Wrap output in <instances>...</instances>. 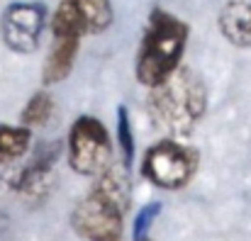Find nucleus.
<instances>
[{"label": "nucleus", "instance_id": "nucleus-1", "mask_svg": "<svg viewBox=\"0 0 251 241\" xmlns=\"http://www.w3.org/2000/svg\"><path fill=\"white\" fill-rule=\"evenodd\" d=\"M129 197V168L112 161L71 212V227L85 241H122Z\"/></svg>", "mask_w": 251, "mask_h": 241}, {"label": "nucleus", "instance_id": "nucleus-2", "mask_svg": "<svg viewBox=\"0 0 251 241\" xmlns=\"http://www.w3.org/2000/svg\"><path fill=\"white\" fill-rule=\"evenodd\" d=\"M147 110L168 139L183 142L195 132L207 112L205 83L193 69L178 66L166 80L149 88Z\"/></svg>", "mask_w": 251, "mask_h": 241}, {"label": "nucleus", "instance_id": "nucleus-3", "mask_svg": "<svg viewBox=\"0 0 251 241\" xmlns=\"http://www.w3.org/2000/svg\"><path fill=\"white\" fill-rule=\"evenodd\" d=\"M188 34L190 27L180 17L156 7L149 15V24L139 44L137 64H134L137 80L147 88H154L161 80H166L180 66Z\"/></svg>", "mask_w": 251, "mask_h": 241}, {"label": "nucleus", "instance_id": "nucleus-4", "mask_svg": "<svg viewBox=\"0 0 251 241\" xmlns=\"http://www.w3.org/2000/svg\"><path fill=\"white\" fill-rule=\"evenodd\" d=\"M198 166L200 154L195 146L164 137L147 149L142 159V175L161 190H180L195 178Z\"/></svg>", "mask_w": 251, "mask_h": 241}, {"label": "nucleus", "instance_id": "nucleus-5", "mask_svg": "<svg viewBox=\"0 0 251 241\" xmlns=\"http://www.w3.org/2000/svg\"><path fill=\"white\" fill-rule=\"evenodd\" d=\"M69 166L85 178H98L110 163H112V142L107 127L93 117L81 115L69 127Z\"/></svg>", "mask_w": 251, "mask_h": 241}, {"label": "nucleus", "instance_id": "nucleus-6", "mask_svg": "<svg viewBox=\"0 0 251 241\" xmlns=\"http://www.w3.org/2000/svg\"><path fill=\"white\" fill-rule=\"evenodd\" d=\"M115 20V10L110 0H61L51 17V34H100Z\"/></svg>", "mask_w": 251, "mask_h": 241}, {"label": "nucleus", "instance_id": "nucleus-7", "mask_svg": "<svg viewBox=\"0 0 251 241\" xmlns=\"http://www.w3.org/2000/svg\"><path fill=\"white\" fill-rule=\"evenodd\" d=\"M47 22V7L42 2H12L0 17V37L15 54H32L39 47V37Z\"/></svg>", "mask_w": 251, "mask_h": 241}, {"label": "nucleus", "instance_id": "nucleus-8", "mask_svg": "<svg viewBox=\"0 0 251 241\" xmlns=\"http://www.w3.org/2000/svg\"><path fill=\"white\" fill-rule=\"evenodd\" d=\"M56 159H59V144L44 146L34 159L12 178V188L17 193H22V195H42L49 188Z\"/></svg>", "mask_w": 251, "mask_h": 241}, {"label": "nucleus", "instance_id": "nucleus-9", "mask_svg": "<svg viewBox=\"0 0 251 241\" xmlns=\"http://www.w3.org/2000/svg\"><path fill=\"white\" fill-rule=\"evenodd\" d=\"M217 27L229 44L251 49V0H227L220 10Z\"/></svg>", "mask_w": 251, "mask_h": 241}, {"label": "nucleus", "instance_id": "nucleus-10", "mask_svg": "<svg viewBox=\"0 0 251 241\" xmlns=\"http://www.w3.org/2000/svg\"><path fill=\"white\" fill-rule=\"evenodd\" d=\"M78 47H81V37H71V34L54 37L51 51H49L44 69H42L44 85H56V83L69 78V73L76 64V56H78Z\"/></svg>", "mask_w": 251, "mask_h": 241}, {"label": "nucleus", "instance_id": "nucleus-11", "mask_svg": "<svg viewBox=\"0 0 251 241\" xmlns=\"http://www.w3.org/2000/svg\"><path fill=\"white\" fill-rule=\"evenodd\" d=\"M32 144V129L22 124H0V163L17 161Z\"/></svg>", "mask_w": 251, "mask_h": 241}, {"label": "nucleus", "instance_id": "nucleus-12", "mask_svg": "<svg viewBox=\"0 0 251 241\" xmlns=\"http://www.w3.org/2000/svg\"><path fill=\"white\" fill-rule=\"evenodd\" d=\"M51 112H54V100H51V95H49L47 90H39V93H34V95L27 100V105L22 107V112H20V124L27 127V129L42 127V124L49 122Z\"/></svg>", "mask_w": 251, "mask_h": 241}, {"label": "nucleus", "instance_id": "nucleus-13", "mask_svg": "<svg viewBox=\"0 0 251 241\" xmlns=\"http://www.w3.org/2000/svg\"><path fill=\"white\" fill-rule=\"evenodd\" d=\"M117 144H120L122 163L127 168H132V161H134V132H132L129 112H127L125 105L117 107Z\"/></svg>", "mask_w": 251, "mask_h": 241}, {"label": "nucleus", "instance_id": "nucleus-14", "mask_svg": "<svg viewBox=\"0 0 251 241\" xmlns=\"http://www.w3.org/2000/svg\"><path fill=\"white\" fill-rule=\"evenodd\" d=\"M159 212H161V202H151V205H144L139 210V215L134 217V241L147 237V232L151 229V224H154Z\"/></svg>", "mask_w": 251, "mask_h": 241}, {"label": "nucleus", "instance_id": "nucleus-15", "mask_svg": "<svg viewBox=\"0 0 251 241\" xmlns=\"http://www.w3.org/2000/svg\"><path fill=\"white\" fill-rule=\"evenodd\" d=\"M137 241H154V239H149V237H144V239H137Z\"/></svg>", "mask_w": 251, "mask_h": 241}]
</instances>
